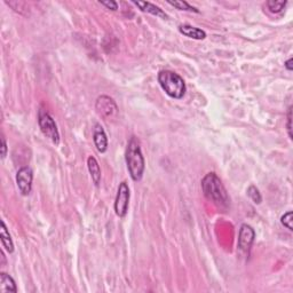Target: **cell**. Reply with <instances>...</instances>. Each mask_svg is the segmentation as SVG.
<instances>
[{"mask_svg":"<svg viewBox=\"0 0 293 293\" xmlns=\"http://www.w3.org/2000/svg\"><path fill=\"white\" fill-rule=\"evenodd\" d=\"M254 238H256V231L249 224H244L241 226L240 235H238V242L237 246L241 252L249 256L251 247L253 245Z\"/></svg>","mask_w":293,"mask_h":293,"instance_id":"cell-7","label":"cell"},{"mask_svg":"<svg viewBox=\"0 0 293 293\" xmlns=\"http://www.w3.org/2000/svg\"><path fill=\"white\" fill-rule=\"evenodd\" d=\"M125 160H126L127 170L132 180L135 182L141 181L146 170V162L141 151L139 140L135 137H132L128 141L126 151H125Z\"/></svg>","mask_w":293,"mask_h":293,"instance_id":"cell-2","label":"cell"},{"mask_svg":"<svg viewBox=\"0 0 293 293\" xmlns=\"http://www.w3.org/2000/svg\"><path fill=\"white\" fill-rule=\"evenodd\" d=\"M167 4L173 6V7H175L176 9H179V11H186V12H194V13H199V11L194 6L189 5L187 1H183V0H174V1H172V0H167Z\"/></svg>","mask_w":293,"mask_h":293,"instance_id":"cell-15","label":"cell"},{"mask_svg":"<svg viewBox=\"0 0 293 293\" xmlns=\"http://www.w3.org/2000/svg\"><path fill=\"white\" fill-rule=\"evenodd\" d=\"M0 283H1V292L2 293H16L17 288L16 283L13 279L12 276H9L6 273H0Z\"/></svg>","mask_w":293,"mask_h":293,"instance_id":"cell-13","label":"cell"},{"mask_svg":"<svg viewBox=\"0 0 293 293\" xmlns=\"http://www.w3.org/2000/svg\"><path fill=\"white\" fill-rule=\"evenodd\" d=\"M286 128H288L289 138L292 140V105H290L288 110V123H286Z\"/></svg>","mask_w":293,"mask_h":293,"instance_id":"cell-19","label":"cell"},{"mask_svg":"<svg viewBox=\"0 0 293 293\" xmlns=\"http://www.w3.org/2000/svg\"><path fill=\"white\" fill-rule=\"evenodd\" d=\"M0 238H1L2 246H4L9 253L14 252V243H13L11 234H9L7 226H6L4 220L1 221V233H0Z\"/></svg>","mask_w":293,"mask_h":293,"instance_id":"cell-14","label":"cell"},{"mask_svg":"<svg viewBox=\"0 0 293 293\" xmlns=\"http://www.w3.org/2000/svg\"><path fill=\"white\" fill-rule=\"evenodd\" d=\"M95 109L96 112L104 119H110L118 112V107L114 99L107 95L99 96L95 103Z\"/></svg>","mask_w":293,"mask_h":293,"instance_id":"cell-6","label":"cell"},{"mask_svg":"<svg viewBox=\"0 0 293 293\" xmlns=\"http://www.w3.org/2000/svg\"><path fill=\"white\" fill-rule=\"evenodd\" d=\"M201 185L203 194H204L206 199L213 203L217 207L221 208V210H228L230 205L229 195H228L224 186L222 185L221 180L214 172L207 173L202 179Z\"/></svg>","mask_w":293,"mask_h":293,"instance_id":"cell-1","label":"cell"},{"mask_svg":"<svg viewBox=\"0 0 293 293\" xmlns=\"http://www.w3.org/2000/svg\"><path fill=\"white\" fill-rule=\"evenodd\" d=\"M133 4L135 6H138V7H139L142 12L148 13V14H151V15H154V16H158V17H162V18H167V17H169L166 13L164 12L162 8H159L158 6L151 4V2H148V1H135V0H133Z\"/></svg>","mask_w":293,"mask_h":293,"instance_id":"cell-11","label":"cell"},{"mask_svg":"<svg viewBox=\"0 0 293 293\" xmlns=\"http://www.w3.org/2000/svg\"><path fill=\"white\" fill-rule=\"evenodd\" d=\"M93 141H94V144L98 149L99 153H105L108 149V138L107 134H105L104 130L100 124L95 125L94 128V133H93Z\"/></svg>","mask_w":293,"mask_h":293,"instance_id":"cell-9","label":"cell"},{"mask_svg":"<svg viewBox=\"0 0 293 293\" xmlns=\"http://www.w3.org/2000/svg\"><path fill=\"white\" fill-rule=\"evenodd\" d=\"M87 167L89 171V174H91L92 181L96 187L100 186V182H101V169H100V165L96 160L95 157L89 156L87 158Z\"/></svg>","mask_w":293,"mask_h":293,"instance_id":"cell-12","label":"cell"},{"mask_svg":"<svg viewBox=\"0 0 293 293\" xmlns=\"http://www.w3.org/2000/svg\"><path fill=\"white\" fill-rule=\"evenodd\" d=\"M292 62H293V59L292 57H290V59L284 63V67L286 68V70H289V71H292V69H293Z\"/></svg>","mask_w":293,"mask_h":293,"instance_id":"cell-22","label":"cell"},{"mask_svg":"<svg viewBox=\"0 0 293 293\" xmlns=\"http://www.w3.org/2000/svg\"><path fill=\"white\" fill-rule=\"evenodd\" d=\"M32 180H34V172L30 167H21L16 173V185L23 196H28L31 192Z\"/></svg>","mask_w":293,"mask_h":293,"instance_id":"cell-8","label":"cell"},{"mask_svg":"<svg viewBox=\"0 0 293 293\" xmlns=\"http://www.w3.org/2000/svg\"><path fill=\"white\" fill-rule=\"evenodd\" d=\"M7 156V143H6L5 138H1V158L4 159Z\"/></svg>","mask_w":293,"mask_h":293,"instance_id":"cell-21","label":"cell"},{"mask_svg":"<svg viewBox=\"0 0 293 293\" xmlns=\"http://www.w3.org/2000/svg\"><path fill=\"white\" fill-rule=\"evenodd\" d=\"M38 124H39L41 133L45 137L48 138L54 144L60 143V133L59 130H57L55 121L44 109H40L39 112H38Z\"/></svg>","mask_w":293,"mask_h":293,"instance_id":"cell-4","label":"cell"},{"mask_svg":"<svg viewBox=\"0 0 293 293\" xmlns=\"http://www.w3.org/2000/svg\"><path fill=\"white\" fill-rule=\"evenodd\" d=\"M179 32L181 34H183V36L191 38V39H195V40H203L206 38V32L204 30L196 27H192V25H189V24L180 25Z\"/></svg>","mask_w":293,"mask_h":293,"instance_id":"cell-10","label":"cell"},{"mask_svg":"<svg viewBox=\"0 0 293 293\" xmlns=\"http://www.w3.org/2000/svg\"><path fill=\"white\" fill-rule=\"evenodd\" d=\"M157 79L160 87L170 98L180 100L185 96L187 91L186 83L182 77L176 72L171 70H162L157 76Z\"/></svg>","mask_w":293,"mask_h":293,"instance_id":"cell-3","label":"cell"},{"mask_svg":"<svg viewBox=\"0 0 293 293\" xmlns=\"http://www.w3.org/2000/svg\"><path fill=\"white\" fill-rule=\"evenodd\" d=\"M292 217H293L292 211H289V212H286L284 215H282V218H281V224L290 231L293 230V226H292L293 218Z\"/></svg>","mask_w":293,"mask_h":293,"instance_id":"cell-18","label":"cell"},{"mask_svg":"<svg viewBox=\"0 0 293 293\" xmlns=\"http://www.w3.org/2000/svg\"><path fill=\"white\" fill-rule=\"evenodd\" d=\"M288 2L286 1H279V0H269L267 1V7H268L269 12L274 13V14H278V13L283 12V9L285 8V6Z\"/></svg>","mask_w":293,"mask_h":293,"instance_id":"cell-16","label":"cell"},{"mask_svg":"<svg viewBox=\"0 0 293 293\" xmlns=\"http://www.w3.org/2000/svg\"><path fill=\"white\" fill-rule=\"evenodd\" d=\"M99 2L102 6H104V7H107L108 9H111V11H117L118 9V4L116 1H114V0H110V1H101V0H100Z\"/></svg>","mask_w":293,"mask_h":293,"instance_id":"cell-20","label":"cell"},{"mask_svg":"<svg viewBox=\"0 0 293 293\" xmlns=\"http://www.w3.org/2000/svg\"><path fill=\"white\" fill-rule=\"evenodd\" d=\"M130 187L127 182H121L118 186L117 196L115 201V212L119 218H124L127 214L128 205H130Z\"/></svg>","mask_w":293,"mask_h":293,"instance_id":"cell-5","label":"cell"},{"mask_svg":"<svg viewBox=\"0 0 293 293\" xmlns=\"http://www.w3.org/2000/svg\"><path fill=\"white\" fill-rule=\"evenodd\" d=\"M247 195H249V197L252 199L253 203H256V204H260V203L262 202L261 194H260V190L256 186L249 187V189H247Z\"/></svg>","mask_w":293,"mask_h":293,"instance_id":"cell-17","label":"cell"}]
</instances>
